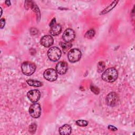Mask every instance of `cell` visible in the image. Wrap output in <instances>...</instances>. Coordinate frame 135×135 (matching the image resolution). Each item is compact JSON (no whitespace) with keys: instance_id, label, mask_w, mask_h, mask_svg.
I'll return each instance as SVG.
<instances>
[{"instance_id":"e0dca14e","label":"cell","mask_w":135,"mask_h":135,"mask_svg":"<svg viewBox=\"0 0 135 135\" xmlns=\"http://www.w3.org/2000/svg\"><path fill=\"white\" fill-rule=\"evenodd\" d=\"M95 35V31L93 29H90V30L88 31L85 35H84V37L86 38H92Z\"/></svg>"},{"instance_id":"52a82bcc","label":"cell","mask_w":135,"mask_h":135,"mask_svg":"<svg viewBox=\"0 0 135 135\" xmlns=\"http://www.w3.org/2000/svg\"><path fill=\"white\" fill-rule=\"evenodd\" d=\"M118 96L115 92H111L108 94L105 98L107 104L109 106H115L118 102Z\"/></svg>"},{"instance_id":"cb8c5ba5","label":"cell","mask_w":135,"mask_h":135,"mask_svg":"<svg viewBox=\"0 0 135 135\" xmlns=\"http://www.w3.org/2000/svg\"><path fill=\"white\" fill-rule=\"evenodd\" d=\"M56 24V20H55V18H53L52 20V21H51L50 23V26L51 27H53V26L55 25Z\"/></svg>"},{"instance_id":"ffe728a7","label":"cell","mask_w":135,"mask_h":135,"mask_svg":"<svg viewBox=\"0 0 135 135\" xmlns=\"http://www.w3.org/2000/svg\"><path fill=\"white\" fill-rule=\"evenodd\" d=\"M31 8L32 9V10L35 12L36 15H37V17H40V10L38 9V7L37 6V5L34 4V3H33L32 5V6H31Z\"/></svg>"},{"instance_id":"603a6c76","label":"cell","mask_w":135,"mask_h":135,"mask_svg":"<svg viewBox=\"0 0 135 135\" xmlns=\"http://www.w3.org/2000/svg\"><path fill=\"white\" fill-rule=\"evenodd\" d=\"M30 32H31V34H32V35H35V34H36L37 33L38 31H37V30L36 28H31V30H30Z\"/></svg>"},{"instance_id":"30bf717a","label":"cell","mask_w":135,"mask_h":135,"mask_svg":"<svg viewBox=\"0 0 135 135\" xmlns=\"http://www.w3.org/2000/svg\"><path fill=\"white\" fill-rule=\"evenodd\" d=\"M56 71L60 74H64L68 71V65L64 61H60L56 65Z\"/></svg>"},{"instance_id":"ac0fdd59","label":"cell","mask_w":135,"mask_h":135,"mask_svg":"<svg viewBox=\"0 0 135 135\" xmlns=\"http://www.w3.org/2000/svg\"><path fill=\"white\" fill-rule=\"evenodd\" d=\"M105 64L103 62H102V61L99 62L97 64V71H98V72H99V73L102 72L104 71V70L105 69Z\"/></svg>"},{"instance_id":"5bb4252c","label":"cell","mask_w":135,"mask_h":135,"mask_svg":"<svg viewBox=\"0 0 135 135\" xmlns=\"http://www.w3.org/2000/svg\"><path fill=\"white\" fill-rule=\"evenodd\" d=\"M27 83L32 86H35V87H40L42 86L43 83L41 81H37V80H27L26 81Z\"/></svg>"},{"instance_id":"ba28073f","label":"cell","mask_w":135,"mask_h":135,"mask_svg":"<svg viewBox=\"0 0 135 135\" xmlns=\"http://www.w3.org/2000/svg\"><path fill=\"white\" fill-rule=\"evenodd\" d=\"M75 34L71 28H67L62 35V38L65 42L71 43L75 38Z\"/></svg>"},{"instance_id":"44dd1931","label":"cell","mask_w":135,"mask_h":135,"mask_svg":"<svg viewBox=\"0 0 135 135\" xmlns=\"http://www.w3.org/2000/svg\"><path fill=\"white\" fill-rule=\"evenodd\" d=\"M36 130V125L35 123H33L29 126V132L31 133H34Z\"/></svg>"},{"instance_id":"277c9868","label":"cell","mask_w":135,"mask_h":135,"mask_svg":"<svg viewBox=\"0 0 135 135\" xmlns=\"http://www.w3.org/2000/svg\"><path fill=\"white\" fill-rule=\"evenodd\" d=\"M68 57L69 61L71 63L78 62L81 57V52L78 49H71L68 53Z\"/></svg>"},{"instance_id":"3957f363","label":"cell","mask_w":135,"mask_h":135,"mask_svg":"<svg viewBox=\"0 0 135 135\" xmlns=\"http://www.w3.org/2000/svg\"><path fill=\"white\" fill-rule=\"evenodd\" d=\"M61 56V50L59 48L55 46L51 47L47 52V56L49 59L53 62H55L59 60Z\"/></svg>"},{"instance_id":"4fadbf2b","label":"cell","mask_w":135,"mask_h":135,"mask_svg":"<svg viewBox=\"0 0 135 135\" xmlns=\"http://www.w3.org/2000/svg\"><path fill=\"white\" fill-rule=\"evenodd\" d=\"M62 31V27L60 24H56L53 27H51L50 34L53 36H56L59 35Z\"/></svg>"},{"instance_id":"9c48e42d","label":"cell","mask_w":135,"mask_h":135,"mask_svg":"<svg viewBox=\"0 0 135 135\" xmlns=\"http://www.w3.org/2000/svg\"><path fill=\"white\" fill-rule=\"evenodd\" d=\"M28 99L33 103L36 102L40 98L41 93L38 90H31L29 91L27 93Z\"/></svg>"},{"instance_id":"7402d4cb","label":"cell","mask_w":135,"mask_h":135,"mask_svg":"<svg viewBox=\"0 0 135 135\" xmlns=\"http://www.w3.org/2000/svg\"><path fill=\"white\" fill-rule=\"evenodd\" d=\"M91 91L94 92L95 94H98L99 92V90L98 88L94 86H91Z\"/></svg>"},{"instance_id":"9a60e30c","label":"cell","mask_w":135,"mask_h":135,"mask_svg":"<svg viewBox=\"0 0 135 135\" xmlns=\"http://www.w3.org/2000/svg\"><path fill=\"white\" fill-rule=\"evenodd\" d=\"M118 1H113L111 4H110L108 7H107L104 10H103L102 11V12H101L100 14H104L105 13H107L109 12L112 9L116 6V5L118 3Z\"/></svg>"},{"instance_id":"d6986e66","label":"cell","mask_w":135,"mask_h":135,"mask_svg":"<svg viewBox=\"0 0 135 135\" xmlns=\"http://www.w3.org/2000/svg\"><path fill=\"white\" fill-rule=\"evenodd\" d=\"M75 123L80 127H86L88 124V122L84 120H79L75 122Z\"/></svg>"},{"instance_id":"7c38bea8","label":"cell","mask_w":135,"mask_h":135,"mask_svg":"<svg viewBox=\"0 0 135 135\" xmlns=\"http://www.w3.org/2000/svg\"><path fill=\"white\" fill-rule=\"evenodd\" d=\"M72 129L69 124H65L62 126L59 129L60 134H70L71 133Z\"/></svg>"},{"instance_id":"2e32d148","label":"cell","mask_w":135,"mask_h":135,"mask_svg":"<svg viewBox=\"0 0 135 135\" xmlns=\"http://www.w3.org/2000/svg\"><path fill=\"white\" fill-rule=\"evenodd\" d=\"M60 45L64 52H65L72 46V44L69 42H61Z\"/></svg>"},{"instance_id":"4316f807","label":"cell","mask_w":135,"mask_h":135,"mask_svg":"<svg viewBox=\"0 0 135 135\" xmlns=\"http://www.w3.org/2000/svg\"><path fill=\"white\" fill-rule=\"evenodd\" d=\"M5 3H6V4H7V5H10V4H11V2H10V1H5Z\"/></svg>"},{"instance_id":"8992f818","label":"cell","mask_w":135,"mask_h":135,"mask_svg":"<svg viewBox=\"0 0 135 135\" xmlns=\"http://www.w3.org/2000/svg\"><path fill=\"white\" fill-rule=\"evenodd\" d=\"M44 78L49 81H55L57 78L56 71L53 69H48L45 70L43 73Z\"/></svg>"},{"instance_id":"7a4b0ae2","label":"cell","mask_w":135,"mask_h":135,"mask_svg":"<svg viewBox=\"0 0 135 135\" xmlns=\"http://www.w3.org/2000/svg\"><path fill=\"white\" fill-rule=\"evenodd\" d=\"M21 69L24 74L31 75L34 73L36 70V66L34 63L31 62H24L21 65Z\"/></svg>"},{"instance_id":"484cf974","label":"cell","mask_w":135,"mask_h":135,"mask_svg":"<svg viewBox=\"0 0 135 135\" xmlns=\"http://www.w3.org/2000/svg\"><path fill=\"white\" fill-rule=\"evenodd\" d=\"M108 129L111 131H117V129L115 127H113L112 126H109Z\"/></svg>"},{"instance_id":"6da1fadb","label":"cell","mask_w":135,"mask_h":135,"mask_svg":"<svg viewBox=\"0 0 135 135\" xmlns=\"http://www.w3.org/2000/svg\"><path fill=\"white\" fill-rule=\"evenodd\" d=\"M118 76L117 70L114 68H110L104 71L102 75V79L107 82L115 81Z\"/></svg>"},{"instance_id":"d4e9b609","label":"cell","mask_w":135,"mask_h":135,"mask_svg":"<svg viewBox=\"0 0 135 135\" xmlns=\"http://www.w3.org/2000/svg\"><path fill=\"white\" fill-rule=\"evenodd\" d=\"M0 21H1V28H3L5 25V19L1 18Z\"/></svg>"},{"instance_id":"5b68a950","label":"cell","mask_w":135,"mask_h":135,"mask_svg":"<svg viewBox=\"0 0 135 135\" xmlns=\"http://www.w3.org/2000/svg\"><path fill=\"white\" fill-rule=\"evenodd\" d=\"M28 112L32 117L34 118H38L41 113V108L40 104L36 102L32 104L29 108Z\"/></svg>"},{"instance_id":"8fae6325","label":"cell","mask_w":135,"mask_h":135,"mask_svg":"<svg viewBox=\"0 0 135 135\" xmlns=\"http://www.w3.org/2000/svg\"><path fill=\"white\" fill-rule=\"evenodd\" d=\"M53 38L50 35H44L41 38L40 40V43L41 45L46 47H48L52 46L53 44Z\"/></svg>"}]
</instances>
